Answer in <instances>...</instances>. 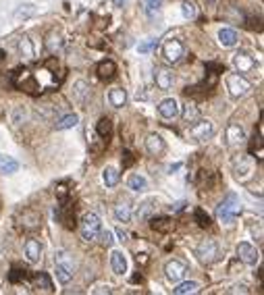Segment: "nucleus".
Masks as SVG:
<instances>
[{
	"label": "nucleus",
	"instance_id": "obj_1",
	"mask_svg": "<svg viewBox=\"0 0 264 295\" xmlns=\"http://www.w3.org/2000/svg\"><path fill=\"white\" fill-rule=\"evenodd\" d=\"M54 266H57V278L61 280V283L63 285L71 283L73 276H75V262H73L71 254L65 249L57 251V254H54Z\"/></svg>",
	"mask_w": 264,
	"mask_h": 295
},
{
	"label": "nucleus",
	"instance_id": "obj_2",
	"mask_svg": "<svg viewBox=\"0 0 264 295\" xmlns=\"http://www.w3.org/2000/svg\"><path fill=\"white\" fill-rule=\"evenodd\" d=\"M239 212H241V206H239V200H237V195H235V193H229L227 198L218 204V208H216V216L223 220L225 224H231Z\"/></svg>",
	"mask_w": 264,
	"mask_h": 295
},
{
	"label": "nucleus",
	"instance_id": "obj_3",
	"mask_svg": "<svg viewBox=\"0 0 264 295\" xmlns=\"http://www.w3.org/2000/svg\"><path fill=\"white\" fill-rule=\"evenodd\" d=\"M81 237L86 241H94V239H98V235L102 231V220L100 216L96 214V212H88L86 216L81 218Z\"/></svg>",
	"mask_w": 264,
	"mask_h": 295
},
{
	"label": "nucleus",
	"instance_id": "obj_4",
	"mask_svg": "<svg viewBox=\"0 0 264 295\" xmlns=\"http://www.w3.org/2000/svg\"><path fill=\"white\" fill-rule=\"evenodd\" d=\"M162 54H164V59L169 61V63H179L185 56V46H183V42L181 40H177V38H169V40H164V44H162Z\"/></svg>",
	"mask_w": 264,
	"mask_h": 295
},
{
	"label": "nucleus",
	"instance_id": "obj_5",
	"mask_svg": "<svg viewBox=\"0 0 264 295\" xmlns=\"http://www.w3.org/2000/svg\"><path fill=\"white\" fill-rule=\"evenodd\" d=\"M227 90L233 98H241L252 90V83L239 73H231V75H227Z\"/></svg>",
	"mask_w": 264,
	"mask_h": 295
},
{
	"label": "nucleus",
	"instance_id": "obj_6",
	"mask_svg": "<svg viewBox=\"0 0 264 295\" xmlns=\"http://www.w3.org/2000/svg\"><path fill=\"white\" fill-rule=\"evenodd\" d=\"M214 133V125L212 121H208V119H196L193 121V125L189 127V135L196 139V142H206V139H210Z\"/></svg>",
	"mask_w": 264,
	"mask_h": 295
},
{
	"label": "nucleus",
	"instance_id": "obj_7",
	"mask_svg": "<svg viewBox=\"0 0 264 295\" xmlns=\"http://www.w3.org/2000/svg\"><path fill=\"white\" fill-rule=\"evenodd\" d=\"M196 256L200 258V262L204 264H210L218 258V245L214 239H204L198 247H196Z\"/></svg>",
	"mask_w": 264,
	"mask_h": 295
},
{
	"label": "nucleus",
	"instance_id": "obj_8",
	"mask_svg": "<svg viewBox=\"0 0 264 295\" xmlns=\"http://www.w3.org/2000/svg\"><path fill=\"white\" fill-rule=\"evenodd\" d=\"M233 65H235V69L239 71V75H243V73H252L254 69H256L254 56H249V54L243 52V50H239L237 54L233 56Z\"/></svg>",
	"mask_w": 264,
	"mask_h": 295
},
{
	"label": "nucleus",
	"instance_id": "obj_9",
	"mask_svg": "<svg viewBox=\"0 0 264 295\" xmlns=\"http://www.w3.org/2000/svg\"><path fill=\"white\" fill-rule=\"evenodd\" d=\"M164 272H166V278H169L171 283H179V280L185 276L187 266H185L181 260H171L169 264L164 266Z\"/></svg>",
	"mask_w": 264,
	"mask_h": 295
},
{
	"label": "nucleus",
	"instance_id": "obj_10",
	"mask_svg": "<svg viewBox=\"0 0 264 295\" xmlns=\"http://www.w3.org/2000/svg\"><path fill=\"white\" fill-rule=\"evenodd\" d=\"M158 115L164 119V121H173L179 117V104L175 98H166L158 104Z\"/></svg>",
	"mask_w": 264,
	"mask_h": 295
},
{
	"label": "nucleus",
	"instance_id": "obj_11",
	"mask_svg": "<svg viewBox=\"0 0 264 295\" xmlns=\"http://www.w3.org/2000/svg\"><path fill=\"white\" fill-rule=\"evenodd\" d=\"M254 173V162L249 156H241L237 162H235V177L239 181H247Z\"/></svg>",
	"mask_w": 264,
	"mask_h": 295
},
{
	"label": "nucleus",
	"instance_id": "obj_12",
	"mask_svg": "<svg viewBox=\"0 0 264 295\" xmlns=\"http://www.w3.org/2000/svg\"><path fill=\"white\" fill-rule=\"evenodd\" d=\"M237 256H239V260H241L243 264L254 266V264L258 262V249H256L252 243L243 241V243H239V245H237Z\"/></svg>",
	"mask_w": 264,
	"mask_h": 295
},
{
	"label": "nucleus",
	"instance_id": "obj_13",
	"mask_svg": "<svg viewBox=\"0 0 264 295\" xmlns=\"http://www.w3.org/2000/svg\"><path fill=\"white\" fill-rule=\"evenodd\" d=\"M225 139L229 146H239L245 142V131L239 123H231L227 127V133H225Z\"/></svg>",
	"mask_w": 264,
	"mask_h": 295
},
{
	"label": "nucleus",
	"instance_id": "obj_14",
	"mask_svg": "<svg viewBox=\"0 0 264 295\" xmlns=\"http://www.w3.org/2000/svg\"><path fill=\"white\" fill-rule=\"evenodd\" d=\"M154 79H156V86H158L162 92L171 90V88H173V83H175V75H173V71H171V69H166V67L156 69Z\"/></svg>",
	"mask_w": 264,
	"mask_h": 295
},
{
	"label": "nucleus",
	"instance_id": "obj_15",
	"mask_svg": "<svg viewBox=\"0 0 264 295\" xmlns=\"http://www.w3.org/2000/svg\"><path fill=\"white\" fill-rule=\"evenodd\" d=\"M164 139L158 135V133H152V135H148V139H146V150L152 154V156H160V154L164 152Z\"/></svg>",
	"mask_w": 264,
	"mask_h": 295
},
{
	"label": "nucleus",
	"instance_id": "obj_16",
	"mask_svg": "<svg viewBox=\"0 0 264 295\" xmlns=\"http://www.w3.org/2000/svg\"><path fill=\"white\" fill-rule=\"evenodd\" d=\"M44 46H46V50L50 52V54H57L61 48H63V36H61V32H57V30H52L48 36H46V42H44Z\"/></svg>",
	"mask_w": 264,
	"mask_h": 295
},
{
	"label": "nucleus",
	"instance_id": "obj_17",
	"mask_svg": "<svg viewBox=\"0 0 264 295\" xmlns=\"http://www.w3.org/2000/svg\"><path fill=\"white\" fill-rule=\"evenodd\" d=\"M110 266H113L115 274L127 272V258H125L123 251H113V254H110Z\"/></svg>",
	"mask_w": 264,
	"mask_h": 295
},
{
	"label": "nucleus",
	"instance_id": "obj_18",
	"mask_svg": "<svg viewBox=\"0 0 264 295\" xmlns=\"http://www.w3.org/2000/svg\"><path fill=\"white\" fill-rule=\"evenodd\" d=\"M108 102L115 108H123L125 104H127V92H125L123 88H113L108 92Z\"/></svg>",
	"mask_w": 264,
	"mask_h": 295
},
{
	"label": "nucleus",
	"instance_id": "obj_19",
	"mask_svg": "<svg viewBox=\"0 0 264 295\" xmlns=\"http://www.w3.org/2000/svg\"><path fill=\"white\" fill-rule=\"evenodd\" d=\"M19 54H21V59H25V61H34L36 59V48H34L32 40L27 36H23L19 40Z\"/></svg>",
	"mask_w": 264,
	"mask_h": 295
},
{
	"label": "nucleus",
	"instance_id": "obj_20",
	"mask_svg": "<svg viewBox=\"0 0 264 295\" xmlns=\"http://www.w3.org/2000/svg\"><path fill=\"white\" fill-rule=\"evenodd\" d=\"M96 73H98L100 79H113L117 73V65L113 61H102L98 67H96Z\"/></svg>",
	"mask_w": 264,
	"mask_h": 295
},
{
	"label": "nucleus",
	"instance_id": "obj_21",
	"mask_svg": "<svg viewBox=\"0 0 264 295\" xmlns=\"http://www.w3.org/2000/svg\"><path fill=\"white\" fill-rule=\"evenodd\" d=\"M40 256H42V245H40V241L27 239V243H25V258L30 260V262H38Z\"/></svg>",
	"mask_w": 264,
	"mask_h": 295
},
{
	"label": "nucleus",
	"instance_id": "obj_22",
	"mask_svg": "<svg viewBox=\"0 0 264 295\" xmlns=\"http://www.w3.org/2000/svg\"><path fill=\"white\" fill-rule=\"evenodd\" d=\"M218 44L223 48H233L235 44H237V34H235V30H220L218 32Z\"/></svg>",
	"mask_w": 264,
	"mask_h": 295
},
{
	"label": "nucleus",
	"instance_id": "obj_23",
	"mask_svg": "<svg viewBox=\"0 0 264 295\" xmlns=\"http://www.w3.org/2000/svg\"><path fill=\"white\" fill-rule=\"evenodd\" d=\"M96 131H98V135H100V137L104 139V142L108 144L110 135H113V123H110V119L102 117V119L98 121V125H96Z\"/></svg>",
	"mask_w": 264,
	"mask_h": 295
},
{
	"label": "nucleus",
	"instance_id": "obj_24",
	"mask_svg": "<svg viewBox=\"0 0 264 295\" xmlns=\"http://www.w3.org/2000/svg\"><path fill=\"white\" fill-rule=\"evenodd\" d=\"M17 168H19V162L15 158L3 156V154H0V173H3V175H13Z\"/></svg>",
	"mask_w": 264,
	"mask_h": 295
},
{
	"label": "nucleus",
	"instance_id": "obj_25",
	"mask_svg": "<svg viewBox=\"0 0 264 295\" xmlns=\"http://www.w3.org/2000/svg\"><path fill=\"white\" fill-rule=\"evenodd\" d=\"M150 227L154 229V231H158V233H169V231H173V220L171 218H152V222H150Z\"/></svg>",
	"mask_w": 264,
	"mask_h": 295
},
{
	"label": "nucleus",
	"instance_id": "obj_26",
	"mask_svg": "<svg viewBox=\"0 0 264 295\" xmlns=\"http://www.w3.org/2000/svg\"><path fill=\"white\" fill-rule=\"evenodd\" d=\"M115 218H117L119 222H129V220H131V206L125 204V202L117 204V206H115Z\"/></svg>",
	"mask_w": 264,
	"mask_h": 295
},
{
	"label": "nucleus",
	"instance_id": "obj_27",
	"mask_svg": "<svg viewBox=\"0 0 264 295\" xmlns=\"http://www.w3.org/2000/svg\"><path fill=\"white\" fill-rule=\"evenodd\" d=\"M90 96V86L86 81H77L73 86V98L77 102H86V98Z\"/></svg>",
	"mask_w": 264,
	"mask_h": 295
},
{
	"label": "nucleus",
	"instance_id": "obj_28",
	"mask_svg": "<svg viewBox=\"0 0 264 295\" xmlns=\"http://www.w3.org/2000/svg\"><path fill=\"white\" fill-rule=\"evenodd\" d=\"M127 185H129V189L131 191H146V187H148V181H146V177H142V175H131L129 177V181H127Z\"/></svg>",
	"mask_w": 264,
	"mask_h": 295
},
{
	"label": "nucleus",
	"instance_id": "obj_29",
	"mask_svg": "<svg viewBox=\"0 0 264 295\" xmlns=\"http://www.w3.org/2000/svg\"><path fill=\"white\" fill-rule=\"evenodd\" d=\"M200 291V283H196V280H185V283H179L175 293L177 295H187V293H198Z\"/></svg>",
	"mask_w": 264,
	"mask_h": 295
},
{
	"label": "nucleus",
	"instance_id": "obj_30",
	"mask_svg": "<svg viewBox=\"0 0 264 295\" xmlns=\"http://www.w3.org/2000/svg\"><path fill=\"white\" fill-rule=\"evenodd\" d=\"M21 220H23V222H21L23 229H30V231H32V229H38V227H40V216H38L36 212H32V210H27Z\"/></svg>",
	"mask_w": 264,
	"mask_h": 295
},
{
	"label": "nucleus",
	"instance_id": "obj_31",
	"mask_svg": "<svg viewBox=\"0 0 264 295\" xmlns=\"http://www.w3.org/2000/svg\"><path fill=\"white\" fill-rule=\"evenodd\" d=\"M102 179H104L106 187H115L119 183V171H117V168H113V166H108V168H104Z\"/></svg>",
	"mask_w": 264,
	"mask_h": 295
},
{
	"label": "nucleus",
	"instance_id": "obj_32",
	"mask_svg": "<svg viewBox=\"0 0 264 295\" xmlns=\"http://www.w3.org/2000/svg\"><path fill=\"white\" fill-rule=\"evenodd\" d=\"M77 121H79V117H77V115H65L63 119H59V121H57V129H59V131L71 129V127H75V125H77Z\"/></svg>",
	"mask_w": 264,
	"mask_h": 295
},
{
	"label": "nucleus",
	"instance_id": "obj_33",
	"mask_svg": "<svg viewBox=\"0 0 264 295\" xmlns=\"http://www.w3.org/2000/svg\"><path fill=\"white\" fill-rule=\"evenodd\" d=\"M57 218H59V220L65 224L67 229H75V216H73V212H65V208H63V206L59 208Z\"/></svg>",
	"mask_w": 264,
	"mask_h": 295
},
{
	"label": "nucleus",
	"instance_id": "obj_34",
	"mask_svg": "<svg viewBox=\"0 0 264 295\" xmlns=\"http://www.w3.org/2000/svg\"><path fill=\"white\" fill-rule=\"evenodd\" d=\"M160 7H162V0H144V11L148 17H156L160 13Z\"/></svg>",
	"mask_w": 264,
	"mask_h": 295
},
{
	"label": "nucleus",
	"instance_id": "obj_35",
	"mask_svg": "<svg viewBox=\"0 0 264 295\" xmlns=\"http://www.w3.org/2000/svg\"><path fill=\"white\" fill-rule=\"evenodd\" d=\"M11 121H13V125L25 123L27 121V108L25 106H15V108H13V112H11Z\"/></svg>",
	"mask_w": 264,
	"mask_h": 295
},
{
	"label": "nucleus",
	"instance_id": "obj_36",
	"mask_svg": "<svg viewBox=\"0 0 264 295\" xmlns=\"http://www.w3.org/2000/svg\"><path fill=\"white\" fill-rule=\"evenodd\" d=\"M34 283H36V287H38V289L46 291V293L54 291V289H52V283H50V278H48V274H44V272H40V274L34 278Z\"/></svg>",
	"mask_w": 264,
	"mask_h": 295
},
{
	"label": "nucleus",
	"instance_id": "obj_37",
	"mask_svg": "<svg viewBox=\"0 0 264 295\" xmlns=\"http://www.w3.org/2000/svg\"><path fill=\"white\" fill-rule=\"evenodd\" d=\"M36 13V7L34 5H23V7H19L17 11H15V19L19 21V19H27V17H32Z\"/></svg>",
	"mask_w": 264,
	"mask_h": 295
},
{
	"label": "nucleus",
	"instance_id": "obj_38",
	"mask_svg": "<svg viewBox=\"0 0 264 295\" xmlns=\"http://www.w3.org/2000/svg\"><path fill=\"white\" fill-rule=\"evenodd\" d=\"M181 13H183L185 19H196V15H198L196 5H193V3H183L181 5Z\"/></svg>",
	"mask_w": 264,
	"mask_h": 295
},
{
	"label": "nucleus",
	"instance_id": "obj_39",
	"mask_svg": "<svg viewBox=\"0 0 264 295\" xmlns=\"http://www.w3.org/2000/svg\"><path fill=\"white\" fill-rule=\"evenodd\" d=\"M183 119H185L187 123H193V121L198 119V108L191 106V104H187V106L183 108Z\"/></svg>",
	"mask_w": 264,
	"mask_h": 295
},
{
	"label": "nucleus",
	"instance_id": "obj_40",
	"mask_svg": "<svg viewBox=\"0 0 264 295\" xmlns=\"http://www.w3.org/2000/svg\"><path fill=\"white\" fill-rule=\"evenodd\" d=\"M196 220H198V224H200L202 229H208V227H210V218H208V214H204L202 208L196 210Z\"/></svg>",
	"mask_w": 264,
	"mask_h": 295
},
{
	"label": "nucleus",
	"instance_id": "obj_41",
	"mask_svg": "<svg viewBox=\"0 0 264 295\" xmlns=\"http://www.w3.org/2000/svg\"><path fill=\"white\" fill-rule=\"evenodd\" d=\"M100 239H102V243L106 245V247H110V245H113L115 243V235H113V231H100Z\"/></svg>",
	"mask_w": 264,
	"mask_h": 295
},
{
	"label": "nucleus",
	"instance_id": "obj_42",
	"mask_svg": "<svg viewBox=\"0 0 264 295\" xmlns=\"http://www.w3.org/2000/svg\"><path fill=\"white\" fill-rule=\"evenodd\" d=\"M154 46H156V40H148V42H144V44H140L137 50H140V54H148Z\"/></svg>",
	"mask_w": 264,
	"mask_h": 295
},
{
	"label": "nucleus",
	"instance_id": "obj_43",
	"mask_svg": "<svg viewBox=\"0 0 264 295\" xmlns=\"http://www.w3.org/2000/svg\"><path fill=\"white\" fill-rule=\"evenodd\" d=\"M13 283H17L19 278H27V270H17V268H13V272H11V276H9Z\"/></svg>",
	"mask_w": 264,
	"mask_h": 295
},
{
	"label": "nucleus",
	"instance_id": "obj_44",
	"mask_svg": "<svg viewBox=\"0 0 264 295\" xmlns=\"http://www.w3.org/2000/svg\"><path fill=\"white\" fill-rule=\"evenodd\" d=\"M67 195H69L67 185H65V183H63V185H59V187H57V198H59L61 202H67Z\"/></svg>",
	"mask_w": 264,
	"mask_h": 295
},
{
	"label": "nucleus",
	"instance_id": "obj_45",
	"mask_svg": "<svg viewBox=\"0 0 264 295\" xmlns=\"http://www.w3.org/2000/svg\"><path fill=\"white\" fill-rule=\"evenodd\" d=\"M129 164H133V154L125 150L123 152V166H129Z\"/></svg>",
	"mask_w": 264,
	"mask_h": 295
},
{
	"label": "nucleus",
	"instance_id": "obj_46",
	"mask_svg": "<svg viewBox=\"0 0 264 295\" xmlns=\"http://www.w3.org/2000/svg\"><path fill=\"white\" fill-rule=\"evenodd\" d=\"M123 3H125V0H115V5H117V7H121Z\"/></svg>",
	"mask_w": 264,
	"mask_h": 295
}]
</instances>
